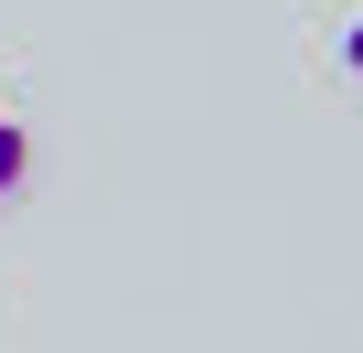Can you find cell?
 <instances>
[{
    "instance_id": "7a4b0ae2",
    "label": "cell",
    "mask_w": 363,
    "mask_h": 353,
    "mask_svg": "<svg viewBox=\"0 0 363 353\" xmlns=\"http://www.w3.org/2000/svg\"><path fill=\"white\" fill-rule=\"evenodd\" d=\"M342 65H352V86H363V11H352V33H342Z\"/></svg>"
},
{
    "instance_id": "6da1fadb",
    "label": "cell",
    "mask_w": 363,
    "mask_h": 353,
    "mask_svg": "<svg viewBox=\"0 0 363 353\" xmlns=\"http://www.w3.org/2000/svg\"><path fill=\"white\" fill-rule=\"evenodd\" d=\"M22 183H33V139H22V118H11V107H0V204H11Z\"/></svg>"
}]
</instances>
